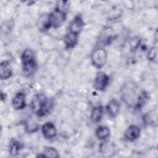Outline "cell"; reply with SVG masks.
Wrapping results in <instances>:
<instances>
[{
    "mask_svg": "<svg viewBox=\"0 0 158 158\" xmlns=\"http://www.w3.org/2000/svg\"><path fill=\"white\" fill-rule=\"evenodd\" d=\"M99 149L100 152L102 154L107 155V156H110L115 152V148L114 144L109 142L102 143L99 146Z\"/></svg>",
    "mask_w": 158,
    "mask_h": 158,
    "instance_id": "15",
    "label": "cell"
},
{
    "mask_svg": "<svg viewBox=\"0 0 158 158\" xmlns=\"http://www.w3.org/2000/svg\"><path fill=\"white\" fill-rule=\"evenodd\" d=\"M103 114L104 109L102 106H98L93 108L91 114V119L92 122L94 123L99 122L101 120Z\"/></svg>",
    "mask_w": 158,
    "mask_h": 158,
    "instance_id": "14",
    "label": "cell"
},
{
    "mask_svg": "<svg viewBox=\"0 0 158 158\" xmlns=\"http://www.w3.org/2000/svg\"><path fill=\"white\" fill-rule=\"evenodd\" d=\"M107 57V52L104 49L101 48H96L91 53V62L95 67L101 69L106 63Z\"/></svg>",
    "mask_w": 158,
    "mask_h": 158,
    "instance_id": "5",
    "label": "cell"
},
{
    "mask_svg": "<svg viewBox=\"0 0 158 158\" xmlns=\"http://www.w3.org/2000/svg\"><path fill=\"white\" fill-rule=\"evenodd\" d=\"M78 35L69 31L64 36V43L66 49H71L75 46L78 42Z\"/></svg>",
    "mask_w": 158,
    "mask_h": 158,
    "instance_id": "13",
    "label": "cell"
},
{
    "mask_svg": "<svg viewBox=\"0 0 158 158\" xmlns=\"http://www.w3.org/2000/svg\"><path fill=\"white\" fill-rule=\"evenodd\" d=\"M12 75L10 64L7 60L1 62L0 64V78L2 80L9 78Z\"/></svg>",
    "mask_w": 158,
    "mask_h": 158,
    "instance_id": "11",
    "label": "cell"
},
{
    "mask_svg": "<svg viewBox=\"0 0 158 158\" xmlns=\"http://www.w3.org/2000/svg\"><path fill=\"white\" fill-rule=\"evenodd\" d=\"M67 1H58L52 12L48 15V21L49 28H57L60 27L66 19Z\"/></svg>",
    "mask_w": 158,
    "mask_h": 158,
    "instance_id": "1",
    "label": "cell"
},
{
    "mask_svg": "<svg viewBox=\"0 0 158 158\" xmlns=\"http://www.w3.org/2000/svg\"><path fill=\"white\" fill-rule=\"evenodd\" d=\"M42 133L46 139H52L56 136V128L54 124L51 122H46L42 127Z\"/></svg>",
    "mask_w": 158,
    "mask_h": 158,
    "instance_id": "8",
    "label": "cell"
},
{
    "mask_svg": "<svg viewBox=\"0 0 158 158\" xmlns=\"http://www.w3.org/2000/svg\"><path fill=\"white\" fill-rule=\"evenodd\" d=\"M138 86L133 82H128L123 86L121 89V95L123 101L130 106L135 107L141 93H137Z\"/></svg>",
    "mask_w": 158,
    "mask_h": 158,
    "instance_id": "3",
    "label": "cell"
},
{
    "mask_svg": "<svg viewBox=\"0 0 158 158\" xmlns=\"http://www.w3.org/2000/svg\"><path fill=\"white\" fill-rule=\"evenodd\" d=\"M85 23L80 15H78L74 17L70 22L69 27V31L79 35L84 27Z\"/></svg>",
    "mask_w": 158,
    "mask_h": 158,
    "instance_id": "7",
    "label": "cell"
},
{
    "mask_svg": "<svg viewBox=\"0 0 158 158\" xmlns=\"http://www.w3.org/2000/svg\"><path fill=\"white\" fill-rule=\"evenodd\" d=\"M21 60L23 73L27 77L32 75L37 68L33 52L29 49H25L22 54Z\"/></svg>",
    "mask_w": 158,
    "mask_h": 158,
    "instance_id": "4",
    "label": "cell"
},
{
    "mask_svg": "<svg viewBox=\"0 0 158 158\" xmlns=\"http://www.w3.org/2000/svg\"><path fill=\"white\" fill-rule=\"evenodd\" d=\"M52 107V102L43 94H36L31 102L33 112L40 117L46 115Z\"/></svg>",
    "mask_w": 158,
    "mask_h": 158,
    "instance_id": "2",
    "label": "cell"
},
{
    "mask_svg": "<svg viewBox=\"0 0 158 158\" xmlns=\"http://www.w3.org/2000/svg\"><path fill=\"white\" fill-rule=\"evenodd\" d=\"M43 154L45 157L51 158H57L59 156L58 151L53 147H45Z\"/></svg>",
    "mask_w": 158,
    "mask_h": 158,
    "instance_id": "18",
    "label": "cell"
},
{
    "mask_svg": "<svg viewBox=\"0 0 158 158\" xmlns=\"http://www.w3.org/2000/svg\"><path fill=\"white\" fill-rule=\"evenodd\" d=\"M109 82V76L102 72L98 73L94 80L93 86L98 91H103L107 86Z\"/></svg>",
    "mask_w": 158,
    "mask_h": 158,
    "instance_id": "6",
    "label": "cell"
},
{
    "mask_svg": "<svg viewBox=\"0 0 158 158\" xmlns=\"http://www.w3.org/2000/svg\"><path fill=\"white\" fill-rule=\"evenodd\" d=\"M12 104L16 110L23 109L26 106L25 94L22 92H18L13 98Z\"/></svg>",
    "mask_w": 158,
    "mask_h": 158,
    "instance_id": "9",
    "label": "cell"
},
{
    "mask_svg": "<svg viewBox=\"0 0 158 158\" xmlns=\"http://www.w3.org/2000/svg\"><path fill=\"white\" fill-rule=\"evenodd\" d=\"M110 131L108 127L105 126H100L96 130V137L99 139H105L109 137Z\"/></svg>",
    "mask_w": 158,
    "mask_h": 158,
    "instance_id": "16",
    "label": "cell"
},
{
    "mask_svg": "<svg viewBox=\"0 0 158 158\" xmlns=\"http://www.w3.org/2000/svg\"><path fill=\"white\" fill-rule=\"evenodd\" d=\"M156 56V49L152 48L149 51V52L148 53V58L149 60H154Z\"/></svg>",
    "mask_w": 158,
    "mask_h": 158,
    "instance_id": "19",
    "label": "cell"
},
{
    "mask_svg": "<svg viewBox=\"0 0 158 158\" xmlns=\"http://www.w3.org/2000/svg\"><path fill=\"white\" fill-rule=\"evenodd\" d=\"M140 129L136 125H131L128 127L125 132V138L126 139L133 141L138 139L140 135Z\"/></svg>",
    "mask_w": 158,
    "mask_h": 158,
    "instance_id": "10",
    "label": "cell"
},
{
    "mask_svg": "<svg viewBox=\"0 0 158 158\" xmlns=\"http://www.w3.org/2000/svg\"><path fill=\"white\" fill-rule=\"evenodd\" d=\"M9 148V153L12 156H16L21 149V144L16 139H12L10 141Z\"/></svg>",
    "mask_w": 158,
    "mask_h": 158,
    "instance_id": "17",
    "label": "cell"
},
{
    "mask_svg": "<svg viewBox=\"0 0 158 158\" xmlns=\"http://www.w3.org/2000/svg\"><path fill=\"white\" fill-rule=\"evenodd\" d=\"M119 109L120 104L116 99H114L110 100L108 102L106 107L107 114L112 118L117 116L119 112Z\"/></svg>",
    "mask_w": 158,
    "mask_h": 158,
    "instance_id": "12",
    "label": "cell"
}]
</instances>
